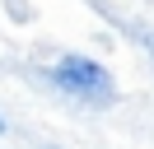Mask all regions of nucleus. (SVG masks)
<instances>
[{"instance_id": "obj_1", "label": "nucleus", "mask_w": 154, "mask_h": 149, "mask_svg": "<svg viewBox=\"0 0 154 149\" xmlns=\"http://www.w3.org/2000/svg\"><path fill=\"white\" fill-rule=\"evenodd\" d=\"M51 79H56V89L75 93L84 102H107L112 98V74L98 61H89V56H61L51 65Z\"/></svg>"}, {"instance_id": "obj_2", "label": "nucleus", "mask_w": 154, "mask_h": 149, "mask_svg": "<svg viewBox=\"0 0 154 149\" xmlns=\"http://www.w3.org/2000/svg\"><path fill=\"white\" fill-rule=\"evenodd\" d=\"M0 126H5V121H0Z\"/></svg>"}]
</instances>
